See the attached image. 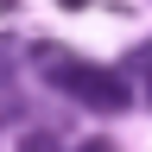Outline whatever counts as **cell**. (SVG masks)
<instances>
[{"instance_id":"obj_1","label":"cell","mask_w":152,"mask_h":152,"mask_svg":"<svg viewBox=\"0 0 152 152\" xmlns=\"http://www.w3.org/2000/svg\"><path fill=\"white\" fill-rule=\"evenodd\" d=\"M32 64L51 76L57 89L70 95V102H83L95 114H121L133 102V89L121 83V70H108V64H89V57H70V51H57V45H38L32 51Z\"/></svg>"},{"instance_id":"obj_2","label":"cell","mask_w":152,"mask_h":152,"mask_svg":"<svg viewBox=\"0 0 152 152\" xmlns=\"http://www.w3.org/2000/svg\"><path fill=\"white\" fill-rule=\"evenodd\" d=\"M19 152H64L51 133H19Z\"/></svg>"},{"instance_id":"obj_3","label":"cell","mask_w":152,"mask_h":152,"mask_svg":"<svg viewBox=\"0 0 152 152\" xmlns=\"http://www.w3.org/2000/svg\"><path fill=\"white\" fill-rule=\"evenodd\" d=\"M13 7H19V0H0V13H13Z\"/></svg>"},{"instance_id":"obj_4","label":"cell","mask_w":152,"mask_h":152,"mask_svg":"<svg viewBox=\"0 0 152 152\" xmlns=\"http://www.w3.org/2000/svg\"><path fill=\"white\" fill-rule=\"evenodd\" d=\"M146 95H152V64H146Z\"/></svg>"}]
</instances>
